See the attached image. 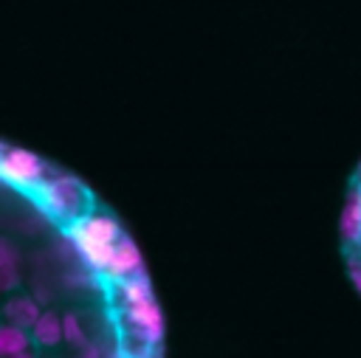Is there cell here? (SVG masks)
Instances as JSON below:
<instances>
[{"mask_svg":"<svg viewBox=\"0 0 361 358\" xmlns=\"http://www.w3.org/2000/svg\"><path fill=\"white\" fill-rule=\"evenodd\" d=\"M344 245H347V262L361 285V169L353 180L350 189V203H347V220H344Z\"/></svg>","mask_w":361,"mask_h":358,"instance_id":"7a4b0ae2","label":"cell"},{"mask_svg":"<svg viewBox=\"0 0 361 358\" xmlns=\"http://www.w3.org/2000/svg\"><path fill=\"white\" fill-rule=\"evenodd\" d=\"M0 358H161L144 265L73 175L0 144Z\"/></svg>","mask_w":361,"mask_h":358,"instance_id":"6da1fadb","label":"cell"}]
</instances>
